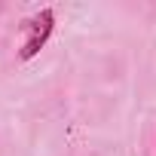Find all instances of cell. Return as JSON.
Returning a JSON list of instances; mask_svg holds the SVG:
<instances>
[{"instance_id":"6da1fadb","label":"cell","mask_w":156,"mask_h":156,"mask_svg":"<svg viewBox=\"0 0 156 156\" xmlns=\"http://www.w3.org/2000/svg\"><path fill=\"white\" fill-rule=\"evenodd\" d=\"M22 28L28 31V40H25L19 58H22V61H31V58L49 43V37H52V31H55V12H52V9H40V12H37L34 19H28Z\"/></svg>"}]
</instances>
